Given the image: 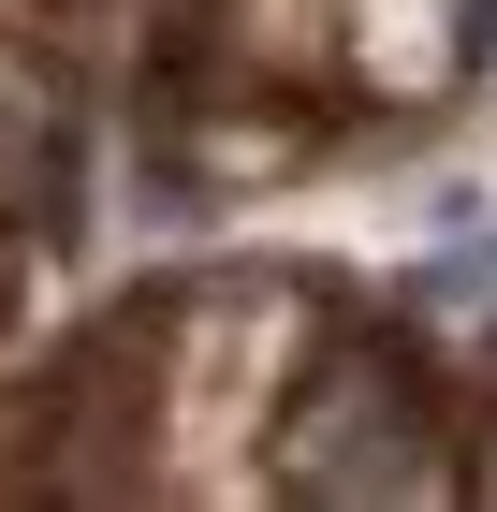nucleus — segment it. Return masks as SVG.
Returning a JSON list of instances; mask_svg holds the SVG:
<instances>
[{"instance_id":"f257e3e1","label":"nucleus","mask_w":497,"mask_h":512,"mask_svg":"<svg viewBox=\"0 0 497 512\" xmlns=\"http://www.w3.org/2000/svg\"><path fill=\"white\" fill-rule=\"evenodd\" d=\"M454 439H468V381L439 322L395 293H337L307 322L293 381L264 395L249 469L278 498H454Z\"/></svg>"},{"instance_id":"f03ea898","label":"nucleus","mask_w":497,"mask_h":512,"mask_svg":"<svg viewBox=\"0 0 497 512\" xmlns=\"http://www.w3.org/2000/svg\"><path fill=\"white\" fill-rule=\"evenodd\" d=\"M497 59V0H337V88L366 118H439Z\"/></svg>"},{"instance_id":"7ed1b4c3","label":"nucleus","mask_w":497,"mask_h":512,"mask_svg":"<svg viewBox=\"0 0 497 512\" xmlns=\"http://www.w3.org/2000/svg\"><path fill=\"white\" fill-rule=\"evenodd\" d=\"M88 132V88H74V59L44 30H0V176H30L44 147H74Z\"/></svg>"},{"instance_id":"20e7f679","label":"nucleus","mask_w":497,"mask_h":512,"mask_svg":"<svg viewBox=\"0 0 497 512\" xmlns=\"http://www.w3.org/2000/svg\"><path fill=\"white\" fill-rule=\"evenodd\" d=\"M395 308H424V322H454V308H497V220H483V235L454 220V235H439L410 278H395Z\"/></svg>"},{"instance_id":"39448f33","label":"nucleus","mask_w":497,"mask_h":512,"mask_svg":"<svg viewBox=\"0 0 497 512\" xmlns=\"http://www.w3.org/2000/svg\"><path fill=\"white\" fill-rule=\"evenodd\" d=\"M30 337V235H15V205H0V352Z\"/></svg>"},{"instance_id":"423d86ee","label":"nucleus","mask_w":497,"mask_h":512,"mask_svg":"<svg viewBox=\"0 0 497 512\" xmlns=\"http://www.w3.org/2000/svg\"><path fill=\"white\" fill-rule=\"evenodd\" d=\"M0 205H15V176H0Z\"/></svg>"}]
</instances>
